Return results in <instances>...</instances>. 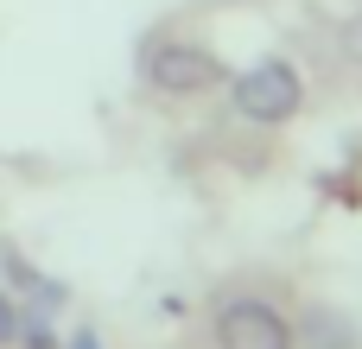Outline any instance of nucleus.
Wrapping results in <instances>:
<instances>
[{
    "mask_svg": "<svg viewBox=\"0 0 362 349\" xmlns=\"http://www.w3.org/2000/svg\"><path fill=\"white\" fill-rule=\"evenodd\" d=\"M299 337H305V349H350V324L337 312H305Z\"/></svg>",
    "mask_w": 362,
    "mask_h": 349,
    "instance_id": "nucleus-4",
    "label": "nucleus"
},
{
    "mask_svg": "<svg viewBox=\"0 0 362 349\" xmlns=\"http://www.w3.org/2000/svg\"><path fill=\"white\" fill-rule=\"evenodd\" d=\"M146 83L165 89V95H204V89L223 83V64H216L210 51L172 38V45H153V51H146Z\"/></svg>",
    "mask_w": 362,
    "mask_h": 349,
    "instance_id": "nucleus-3",
    "label": "nucleus"
},
{
    "mask_svg": "<svg viewBox=\"0 0 362 349\" xmlns=\"http://www.w3.org/2000/svg\"><path fill=\"white\" fill-rule=\"evenodd\" d=\"M229 89H235V114H242V121H261V127L293 121V114H299V102H305L299 70H293L286 57H261V64H248Z\"/></svg>",
    "mask_w": 362,
    "mask_h": 349,
    "instance_id": "nucleus-1",
    "label": "nucleus"
},
{
    "mask_svg": "<svg viewBox=\"0 0 362 349\" xmlns=\"http://www.w3.org/2000/svg\"><path fill=\"white\" fill-rule=\"evenodd\" d=\"M350 51H356V57H362V19H356V38H350Z\"/></svg>",
    "mask_w": 362,
    "mask_h": 349,
    "instance_id": "nucleus-7",
    "label": "nucleus"
},
{
    "mask_svg": "<svg viewBox=\"0 0 362 349\" xmlns=\"http://www.w3.org/2000/svg\"><path fill=\"white\" fill-rule=\"evenodd\" d=\"M19 337V312H13V299H0V349Z\"/></svg>",
    "mask_w": 362,
    "mask_h": 349,
    "instance_id": "nucleus-5",
    "label": "nucleus"
},
{
    "mask_svg": "<svg viewBox=\"0 0 362 349\" xmlns=\"http://www.w3.org/2000/svg\"><path fill=\"white\" fill-rule=\"evenodd\" d=\"M216 343L223 349H293L299 337L267 299H229L216 312Z\"/></svg>",
    "mask_w": 362,
    "mask_h": 349,
    "instance_id": "nucleus-2",
    "label": "nucleus"
},
{
    "mask_svg": "<svg viewBox=\"0 0 362 349\" xmlns=\"http://www.w3.org/2000/svg\"><path fill=\"white\" fill-rule=\"evenodd\" d=\"M64 349H102V343H95V331H76V337H70Z\"/></svg>",
    "mask_w": 362,
    "mask_h": 349,
    "instance_id": "nucleus-6",
    "label": "nucleus"
}]
</instances>
